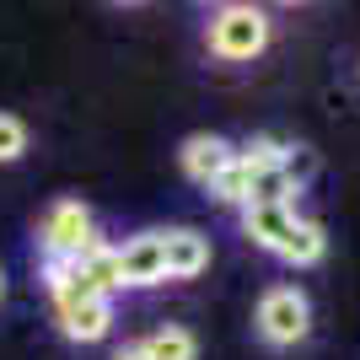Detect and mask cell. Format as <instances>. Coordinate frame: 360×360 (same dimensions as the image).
Wrapping results in <instances>:
<instances>
[{
	"mask_svg": "<svg viewBox=\"0 0 360 360\" xmlns=\"http://www.w3.org/2000/svg\"><path fill=\"white\" fill-rule=\"evenodd\" d=\"M162 264H167V280H194V274H205L210 269V237L194 231V226L162 231Z\"/></svg>",
	"mask_w": 360,
	"mask_h": 360,
	"instance_id": "6",
	"label": "cell"
},
{
	"mask_svg": "<svg viewBox=\"0 0 360 360\" xmlns=\"http://www.w3.org/2000/svg\"><path fill=\"white\" fill-rule=\"evenodd\" d=\"M167 264H162V231H140L119 248V290L124 285H162Z\"/></svg>",
	"mask_w": 360,
	"mask_h": 360,
	"instance_id": "5",
	"label": "cell"
},
{
	"mask_svg": "<svg viewBox=\"0 0 360 360\" xmlns=\"http://www.w3.org/2000/svg\"><path fill=\"white\" fill-rule=\"evenodd\" d=\"M280 172H285V183L301 194V188H307V178L317 172V156H312L307 146H285V156H280Z\"/></svg>",
	"mask_w": 360,
	"mask_h": 360,
	"instance_id": "11",
	"label": "cell"
},
{
	"mask_svg": "<svg viewBox=\"0 0 360 360\" xmlns=\"http://www.w3.org/2000/svg\"><path fill=\"white\" fill-rule=\"evenodd\" d=\"M113 360H150V355H146V349H140V345H124V349H119V355H113Z\"/></svg>",
	"mask_w": 360,
	"mask_h": 360,
	"instance_id": "14",
	"label": "cell"
},
{
	"mask_svg": "<svg viewBox=\"0 0 360 360\" xmlns=\"http://www.w3.org/2000/svg\"><path fill=\"white\" fill-rule=\"evenodd\" d=\"M210 194L221 199V205H248V167H242V162H231V167L221 172V178L210 183Z\"/></svg>",
	"mask_w": 360,
	"mask_h": 360,
	"instance_id": "12",
	"label": "cell"
},
{
	"mask_svg": "<svg viewBox=\"0 0 360 360\" xmlns=\"http://www.w3.org/2000/svg\"><path fill=\"white\" fill-rule=\"evenodd\" d=\"M248 205H296V188L285 183L280 162H274V167H258V172H248Z\"/></svg>",
	"mask_w": 360,
	"mask_h": 360,
	"instance_id": "9",
	"label": "cell"
},
{
	"mask_svg": "<svg viewBox=\"0 0 360 360\" xmlns=\"http://www.w3.org/2000/svg\"><path fill=\"white\" fill-rule=\"evenodd\" d=\"M54 312H60V333L75 345H97L113 328V296H86V301H70V307H54Z\"/></svg>",
	"mask_w": 360,
	"mask_h": 360,
	"instance_id": "7",
	"label": "cell"
},
{
	"mask_svg": "<svg viewBox=\"0 0 360 360\" xmlns=\"http://www.w3.org/2000/svg\"><path fill=\"white\" fill-rule=\"evenodd\" d=\"M27 150V124L16 113H0V162H16Z\"/></svg>",
	"mask_w": 360,
	"mask_h": 360,
	"instance_id": "13",
	"label": "cell"
},
{
	"mask_svg": "<svg viewBox=\"0 0 360 360\" xmlns=\"http://www.w3.org/2000/svg\"><path fill=\"white\" fill-rule=\"evenodd\" d=\"M205 44H210L215 60L242 65V60H253V54L269 49V16L258 6H221L210 16V27H205Z\"/></svg>",
	"mask_w": 360,
	"mask_h": 360,
	"instance_id": "1",
	"label": "cell"
},
{
	"mask_svg": "<svg viewBox=\"0 0 360 360\" xmlns=\"http://www.w3.org/2000/svg\"><path fill=\"white\" fill-rule=\"evenodd\" d=\"M307 333H312V301L301 296L296 285L264 290V301H258V339L274 345V349H290Z\"/></svg>",
	"mask_w": 360,
	"mask_h": 360,
	"instance_id": "2",
	"label": "cell"
},
{
	"mask_svg": "<svg viewBox=\"0 0 360 360\" xmlns=\"http://www.w3.org/2000/svg\"><path fill=\"white\" fill-rule=\"evenodd\" d=\"M178 156H183V172H188L199 188H210L226 167L237 162V146H231V140H221V135H194V140H183Z\"/></svg>",
	"mask_w": 360,
	"mask_h": 360,
	"instance_id": "8",
	"label": "cell"
},
{
	"mask_svg": "<svg viewBox=\"0 0 360 360\" xmlns=\"http://www.w3.org/2000/svg\"><path fill=\"white\" fill-rule=\"evenodd\" d=\"M44 258H75L81 248L97 242V226H91V210L81 199H60L54 210L44 215Z\"/></svg>",
	"mask_w": 360,
	"mask_h": 360,
	"instance_id": "3",
	"label": "cell"
},
{
	"mask_svg": "<svg viewBox=\"0 0 360 360\" xmlns=\"http://www.w3.org/2000/svg\"><path fill=\"white\" fill-rule=\"evenodd\" d=\"M140 349H146L150 360H194V355H199L194 333H188V328H178V323H167V328H156V333H150V339H146Z\"/></svg>",
	"mask_w": 360,
	"mask_h": 360,
	"instance_id": "10",
	"label": "cell"
},
{
	"mask_svg": "<svg viewBox=\"0 0 360 360\" xmlns=\"http://www.w3.org/2000/svg\"><path fill=\"white\" fill-rule=\"evenodd\" d=\"M242 231L264 253H285L301 231V215H296V205H242Z\"/></svg>",
	"mask_w": 360,
	"mask_h": 360,
	"instance_id": "4",
	"label": "cell"
}]
</instances>
